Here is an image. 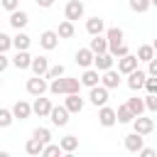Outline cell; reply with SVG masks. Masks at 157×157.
<instances>
[{"label":"cell","mask_w":157,"mask_h":157,"mask_svg":"<svg viewBox=\"0 0 157 157\" xmlns=\"http://www.w3.org/2000/svg\"><path fill=\"white\" fill-rule=\"evenodd\" d=\"M44 78H47V76H37V74H34L32 78H27V86H25L27 93L34 96V98H37V96H44V93L49 91V83H47Z\"/></svg>","instance_id":"6da1fadb"},{"label":"cell","mask_w":157,"mask_h":157,"mask_svg":"<svg viewBox=\"0 0 157 157\" xmlns=\"http://www.w3.org/2000/svg\"><path fill=\"white\" fill-rule=\"evenodd\" d=\"M108 98H110V96H108V88H105L103 83H98V86H93V88L88 91V101H91L96 108L105 105V103H108Z\"/></svg>","instance_id":"7a4b0ae2"},{"label":"cell","mask_w":157,"mask_h":157,"mask_svg":"<svg viewBox=\"0 0 157 157\" xmlns=\"http://www.w3.org/2000/svg\"><path fill=\"white\" fill-rule=\"evenodd\" d=\"M69 108L66 105H52V113H49V120H52V125H56V128H64L66 123H69Z\"/></svg>","instance_id":"3957f363"},{"label":"cell","mask_w":157,"mask_h":157,"mask_svg":"<svg viewBox=\"0 0 157 157\" xmlns=\"http://www.w3.org/2000/svg\"><path fill=\"white\" fill-rule=\"evenodd\" d=\"M83 10H86V7H83L81 0H69L66 7H64V17L71 20V22H74V20H81V17H83Z\"/></svg>","instance_id":"277c9868"},{"label":"cell","mask_w":157,"mask_h":157,"mask_svg":"<svg viewBox=\"0 0 157 157\" xmlns=\"http://www.w3.org/2000/svg\"><path fill=\"white\" fill-rule=\"evenodd\" d=\"M98 123H101L103 128H113V125L118 123V113H115V108H110V105H101V110H98Z\"/></svg>","instance_id":"5b68a950"},{"label":"cell","mask_w":157,"mask_h":157,"mask_svg":"<svg viewBox=\"0 0 157 157\" xmlns=\"http://www.w3.org/2000/svg\"><path fill=\"white\" fill-rule=\"evenodd\" d=\"M59 32L56 29H44L42 32V37H39V44H42V49H47V52H52V49H56V44H59Z\"/></svg>","instance_id":"8992f818"},{"label":"cell","mask_w":157,"mask_h":157,"mask_svg":"<svg viewBox=\"0 0 157 157\" xmlns=\"http://www.w3.org/2000/svg\"><path fill=\"white\" fill-rule=\"evenodd\" d=\"M145 81H147V74L140 71V69H135V71L128 74V88H130V91H140V88H145Z\"/></svg>","instance_id":"52a82bcc"},{"label":"cell","mask_w":157,"mask_h":157,"mask_svg":"<svg viewBox=\"0 0 157 157\" xmlns=\"http://www.w3.org/2000/svg\"><path fill=\"white\" fill-rule=\"evenodd\" d=\"M93 59H96V54L91 52V47H83V49H78V52H76V56H74V61H76L81 69H88V66H93Z\"/></svg>","instance_id":"ba28073f"},{"label":"cell","mask_w":157,"mask_h":157,"mask_svg":"<svg viewBox=\"0 0 157 157\" xmlns=\"http://www.w3.org/2000/svg\"><path fill=\"white\" fill-rule=\"evenodd\" d=\"M32 113H34V115H39V118H49V113H52V101H49V98L37 96V101L32 103Z\"/></svg>","instance_id":"9c48e42d"},{"label":"cell","mask_w":157,"mask_h":157,"mask_svg":"<svg viewBox=\"0 0 157 157\" xmlns=\"http://www.w3.org/2000/svg\"><path fill=\"white\" fill-rule=\"evenodd\" d=\"M132 128H135V132H140V135H150V132L155 130V120H152V118L135 115V120H132Z\"/></svg>","instance_id":"30bf717a"},{"label":"cell","mask_w":157,"mask_h":157,"mask_svg":"<svg viewBox=\"0 0 157 157\" xmlns=\"http://www.w3.org/2000/svg\"><path fill=\"white\" fill-rule=\"evenodd\" d=\"M142 147H145V135H140V132L125 135V150L128 152H140Z\"/></svg>","instance_id":"8fae6325"},{"label":"cell","mask_w":157,"mask_h":157,"mask_svg":"<svg viewBox=\"0 0 157 157\" xmlns=\"http://www.w3.org/2000/svg\"><path fill=\"white\" fill-rule=\"evenodd\" d=\"M113 61H115V56L110 54V52H103V54H96V59H93V66L103 74V71H108V69H113Z\"/></svg>","instance_id":"7c38bea8"},{"label":"cell","mask_w":157,"mask_h":157,"mask_svg":"<svg viewBox=\"0 0 157 157\" xmlns=\"http://www.w3.org/2000/svg\"><path fill=\"white\" fill-rule=\"evenodd\" d=\"M137 61H140L137 56H132V54H125V56H120V59H118V71L128 76L130 71H135V69H137Z\"/></svg>","instance_id":"4fadbf2b"},{"label":"cell","mask_w":157,"mask_h":157,"mask_svg":"<svg viewBox=\"0 0 157 157\" xmlns=\"http://www.w3.org/2000/svg\"><path fill=\"white\" fill-rule=\"evenodd\" d=\"M98 83H101V71H98L96 66H93V69L88 66V69L81 74V86H88V88H93V86H98Z\"/></svg>","instance_id":"5bb4252c"},{"label":"cell","mask_w":157,"mask_h":157,"mask_svg":"<svg viewBox=\"0 0 157 157\" xmlns=\"http://www.w3.org/2000/svg\"><path fill=\"white\" fill-rule=\"evenodd\" d=\"M101 83L110 91V88H118L120 86V71H115V69H108V71H103L101 74Z\"/></svg>","instance_id":"9a60e30c"},{"label":"cell","mask_w":157,"mask_h":157,"mask_svg":"<svg viewBox=\"0 0 157 157\" xmlns=\"http://www.w3.org/2000/svg\"><path fill=\"white\" fill-rule=\"evenodd\" d=\"M29 64H32V56H29V52H27V49H20V52L12 56V66H15V69H20V71L29 69Z\"/></svg>","instance_id":"2e32d148"},{"label":"cell","mask_w":157,"mask_h":157,"mask_svg":"<svg viewBox=\"0 0 157 157\" xmlns=\"http://www.w3.org/2000/svg\"><path fill=\"white\" fill-rule=\"evenodd\" d=\"M64 105L69 108V113H81V110H83V98H81L78 93H66Z\"/></svg>","instance_id":"e0dca14e"},{"label":"cell","mask_w":157,"mask_h":157,"mask_svg":"<svg viewBox=\"0 0 157 157\" xmlns=\"http://www.w3.org/2000/svg\"><path fill=\"white\" fill-rule=\"evenodd\" d=\"M12 115H15V120H27V118L32 115V105H29L27 101H17V103L12 105Z\"/></svg>","instance_id":"ac0fdd59"},{"label":"cell","mask_w":157,"mask_h":157,"mask_svg":"<svg viewBox=\"0 0 157 157\" xmlns=\"http://www.w3.org/2000/svg\"><path fill=\"white\" fill-rule=\"evenodd\" d=\"M27 22H29V15H27L25 10H20V7H17V10H12V12H10V25H12L15 29H22Z\"/></svg>","instance_id":"d6986e66"},{"label":"cell","mask_w":157,"mask_h":157,"mask_svg":"<svg viewBox=\"0 0 157 157\" xmlns=\"http://www.w3.org/2000/svg\"><path fill=\"white\" fill-rule=\"evenodd\" d=\"M103 29H105V22H103V17H98V15H96V17H88V20H86V32H88L91 37L101 34Z\"/></svg>","instance_id":"ffe728a7"},{"label":"cell","mask_w":157,"mask_h":157,"mask_svg":"<svg viewBox=\"0 0 157 157\" xmlns=\"http://www.w3.org/2000/svg\"><path fill=\"white\" fill-rule=\"evenodd\" d=\"M29 69H32V74H37V76H47V71H49V61H47V56H32Z\"/></svg>","instance_id":"44dd1931"},{"label":"cell","mask_w":157,"mask_h":157,"mask_svg":"<svg viewBox=\"0 0 157 157\" xmlns=\"http://www.w3.org/2000/svg\"><path fill=\"white\" fill-rule=\"evenodd\" d=\"M29 44H32L29 34H25V32H20V29H17V34L12 37V47L20 52V49H29Z\"/></svg>","instance_id":"7402d4cb"},{"label":"cell","mask_w":157,"mask_h":157,"mask_svg":"<svg viewBox=\"0 0 157 157\" xmlns=\"http://www.w3.org/2000/svg\"><path fill=\"white\" fill-rule=\"evenodd\" d=\"M88 47H91V52H93V54H103V52H108V39H105V37H101V34H96V37L91 39V44H88Z\"/></svg>","instance_id":"603a6c76"},{"label":"cell","mask_w":157,"mask_h":157,"mask_svg":"<svg viewBox=\"0 0 157 157\" xmlns=\"http://www.w3.org/2000/svg\"><path fill=\"white\" fill-rule=\"evenodd\" d=\"M42 150H44V142H42V140H37L34 135L25 142V152H27V155H42Z\"/></svg>","instance_id":"cb8c5ba5"},{"label":"cell","mask_w":157,"mask_h":157,"mask_svg":"<svg viewBox=\"0 0 157 157\" xmlns=\"http://www.w3.org/2000/svg\"><path fill=\"white\" fill-rule=\"evenodd\" d=\"M105 39H108V47L123 44V29H120V27H110V29L105 32Z\"/></svg>","instance_id":"d4e9b609"},{"label":"cell","mask_w":157,"mask_h":157,"mask_svg":"<svg viewBox=\"0 0 157 157\" xmlns=\"http://www.w3.org/2000/svg\"><path fill=\"white\" fill-rule=\"evenodd\" d=\"M115 113H118V123H132V120H135V113L130 110L128 103H125V105H118Z\"/></svg>","instance_id":"484cf974"},{"label":"cell","mask_w":157,"mask_h":157,"mask_svg":"<svg viewBox=\"0 0 157 157\" xmlns=\"http://www.w3.org/2000/svg\"><path fill=\"white\" fill-rule=\"evenodd\" d=\"M59 145H61L64 152H74V150L78 147V137H76V135H64V137L59 140Z\"/></svg>","instance_id":"4316f807"},{"label":"cell","mask_w":157,"mask_h":157,"mask_svg":"<svg viewBox=\"0 0 157 157\" xmlns=\"http://www.w3.org/2000/svg\"><path fill=\"white\" fill-rule=\"evenodd\" d=\"M56 32H59V37H61V39H69V37H74V32H76V29H74V22H71V20H64V22L59 25V29H56Z\"/></svg>","instance_id":"83f0119b"},{"label":"cell","mask_w":157,"mask_h":157,"mask_svg":"<svg viewBox=\"0 0 157 157\" xmlns=\"http://www.w3.org/2000/svg\"><path fill=\"white\" fill-rule=\"evenodd\" d=\"M49 91H52L54 96H66V86H64V76H59V78H52V83H49Z\"/></svg>","instance_id":"f1b7e54d"},{"label":"cell","mask_w":157,"mask_h":157,"mask_svg":"<svg viewBox=\"0 0 157 157\" xmlns=\"http://www.w3.org/2000/svg\"><path fill=\"white\" fill-rule=\"evenodd\" d=\"M128 105H130V110H132L135 115H142V113L147 110V108H145V98H137V96H135V98H128Z\"/></svg>","instance_id":"f546056e"},{"label":"cell","mask_w":157,"mask_h":157,"mask_svg":"<svg viewBox=\"0 0 157 157\" xmlns=\"http://www.w3.org/2000/svg\"><path fill=\"white\" fill-rule=\"evenodd\" d=\"M155 54H157V52H155V47H152V44H142V47L137 49V59H140V61H150Z\"/></svg>","instance_id":"4dcf8cb0"},{"label":"cell","mask_w":157,"mask_h":157,"mask_svg":"<svg viewBox=\"0 0 157 157\" xmlns=\"http://www.w3.org/2000/svg\"><path fill=\"white\" fill-rule=\"evenodd\" d=\"M64 86H66V93H78V91H81V78L64 76Z\"/></svg>","instance_id":"1f68e13d"},{"label":"cell","mask_w":157,"mask_h":157,"mask_svg":"<svg viewBox=\"0 0 157 157\" xmlns=\"http://www.w3.org/2000/svg\"><path fill=\"white\" fill-rule=\"evenodd\" d=\"M152 5H150V0H130V10L132 12H137V15H142V12H147Z\"/></svg>","instance_id":"d6a6232c"},{"label":"cell","mask_w":157,"mask_h":157,"mask_svg":"<svg viewBox=\"0 0 157 157\" xmlns=\"http://www.w3.org/2000/svg\"><path fill=\"white\" fill-rule=\"evenodd\" d=\"M12 120H15L12 110H7V108H2V105H0V128H10V125H12Z\"/></svg>","instance_id":"836d02e7"},{"label":"cell","mask_w":157,"mask_h":157,"mask_svg":"<svg viewBox=\"0 0 157 157\" xmlns=\"http://www.w3.org/2000/svg\"><path fill=\"white\" fill-rule=\"evenodd\" d=\"M108 52H110L115 59H120V56L130 54V49H128V44H125V42H123V44H115V47H108Z\"/></svg>","instance_id":"e575fe53"},{"label":"cell","mask_w":157,"mask_h":157,"mask_svg":"<svg viewBox=\"0 0 157 157\" xmlns=\"http://www.w3.org/2000/svg\"><path fill=\"white\" fill-rule=\"evenodd\" d=\"M32 135H34L37 140H42L44 145H47V142H52V132H49L47 128H34V130H32Z\"/></svg>","instance_id":"d590c367"},{"label":"cell","mask_w":157,"mask_h":157,"mask_svg":"<svg viewBox=\"0 0 157 157\" xmlns=\"http://www.w3.org/2000/svg\"><path fill=\"white\" fill-rule=\"evenodd\" d=\"M59 152H64L61 150V145H44V150H42V157H54V155H59Z\"/></svg>","instance_id":"8d00e7d4"},{"label":"cell","mask_w":157,"mask_h":157,"mask_svg":"<svg viewBox=\"0 0 157 157\" xmlns=\"http://www.w3.org/2000/svg\"><path fill=\"white\" fill-rule=\"evenodd\" d=\"M145 108L150 113H157V93H147L145 96Z\"/></svg>","instance_id":"74e56055"},{"label":"cell","mask_w":157,"mask_h":157,"mask_svg":"<svg viewBox=\"0 0 157 157\" xmlns=\"http://www.w3.org/2000/svg\"><path fill=\"white\" fill-rule=\"evenodd\" d=\"M7 49H12V37H7L0 29V52H7Z\"/></svg>","instance_id":"f35d334b"},{"label":"cell","mask_w":157,"mask_h":157,"mask_svg":"<svg viewBox=\"0 0 157 157\" xmlns=\"http://www.w3.org/2000/svg\"><path fill=\"white\" fill-rule=\"evenodd\" d=\"M59 76H64V66H61V64H56V66H49V71H47V78H59Z\"/></svg>","instance_id":"ab89813d"},{"label":"cell","mask_w":157,"mask_h":157,"mask_svg":"<svg viewBox=\"0 0 157 157\" xmlns=\"http://www.w3.org/2000/svg\"><path fill=\"white\" fill-rule=\"evenodd\" d=\"M145 91H147V93H157V76H150V78L145 81Z\"/></svg>","instance_id":"60d3db41"},{"label":"cell","mask_w":157,"mask_h":157,"mask_svg":"<svg viewBox=\"0 0 157 157\" xmlns=\"http://www.w3.org/2000/svg\"><path fill=\"white\" fill-rule=\"evenodd\" d=\"M0 7H5L7 12H12V10L20 7V0H0Z\"/></svg>","instance_id":"b9f144b4"},{"label":"cell","mask_w":157,"mask_h":157,"mask_svg":"<svg viewBox=\"0 0 157 157\" xmlns=\"http://www.w3.org/2000/svg\"><path fill=\"white\" fill-rule=\"evenodd\" d=\"M147 64H150V66H147V74H150V76H157V56H152Z\"/></svg>","instance_id":"7bdbcfd3"},{"label":"cell","mask_w":157,"mask_h":157,"mask_svg":"<svg viewBox=\"0 0 157 157\" xmlns=\"http://www.w3.org/2000/svg\"><path fill=\"white\" fill-rule=\"evenodd\" d=\"M7 66H10V59L5 56V52H0V74H2V71H5Z\"/></svg>","instance_id":"ee69618b"},{"label":"cell","mask_w":157,"mask_h":157,"mask_svg":"<svg viewBox=\"0 0 157 157\" xmlns=\"http://www.w3.org/2000/svg\"><path fill=\"white\" fill-rule=\"evenodd\" d=\"M140 155H142V157H155V150H152V147H142Z\"/></svg>","instance_id":"f6af8a7d"},{"label":"cell","mask_w":157,"mask_h":157,"mask_svg":"<svg viewBox=\"0 0 157 157\" xmlns=\"http://www.w3.org/2000/svg\"><path fill=\"white\" fill-rule=\"evenodd\" d=\"M34 2H37L39 7H52V5H54V0H34Z\"/></svg>","instance_id":"bcb514c9"},{"label":"cell","mask_w":157,"mask_h":157,"mask_svg":"<svg viewBox=\"0 0 157 157\" xmlns=\"http://www.w3.org/2000/svg\"><path fill=\"white\" fill-rule=\"evenodd\" d=\"M150 5H152V7H157V0H150Z\"/></svg>","instance_id":"7dc6e473"},{"label":"cell","mask_w":157,"mask_h":157,"mask_svg":"<svg viewBox=\"0 0 157 157\" xmlns=\"http://www.w3.org/2000/svg\"><path fill=\"white\" fill-rule=\"evenodd\" d=\"M152 47H155V52H157V39H155V42H152Z\"/></svg>","instance_id":"c3c4849f"},{"label":"cell","mask_w":157,"mask_h":157,"mask_svg":"<svg viewBox=\"0 0 157 157\" xmlns=\"http://www.w3.org/2000/svg\"><path fill=\"white\" fill-rule=\"evenodd\" d=\"M0 83H2V78H0Z\"/></svg>","instance_id":"681fc988"},{"label":"cell","mask_w":157,"mask_h":157,"mask_svg":"<svg viewBox=\"0 0 157 157\" xmlns=\"http://www.w3.org/2000/svg\"><path fill=\"white\" fill-rule=\"evenodd\" d=\"M0 25H2V20H0Z\"/></svg>","instance_id":"f907efd6"}]
</instances>
